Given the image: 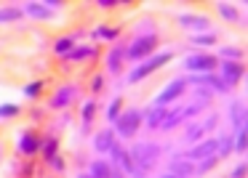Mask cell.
I'll return each mask as SVG.
<instances>
[{
    "label": "cell",
    "instance_id": "cell-10",
    "mask_svg": "<svg viewBox=\"0 0 248 178\" xmlns=\"http://www.w3.org/2000/svg\"><path fill=\"white\" fill-rule=\"evenodd\" d=\"M91 178H109L107 165H104V162H93V167H91Z\"/></svg>",
    "mask_w": 248,
    "mask_h": 178
},
{
    "label": "cell",
    "instance_id": "cell-28",
    "mask_svg": "<svg viewBox=\"0 0 248 178\" xmlns=\"http://www.w3.org/2000/svg\"><path fill=\"white\" fill-rule=\"evenodd\" d=\"M219 146H221V151H224V154H227V151H230V149H232V141H230V138H224V141H221V144H219Z\"/></svg>",
    "mask_w": 248,
    "mask_h": 178
},
{
    "label": "cell",
    "instance_id": "cell-26",
    "mask_svg": "<svg viewBox=\"0 0 248 178\" xmlns=\"http://www.w3.org/2000/svg\"><path fill=\"white\" fill-rule=\"evenodd\" d=\"M224 56H230V59H240V51L237 48H224Z\"/></svg>",
    "mask_w": 248,
    "mask_h": 178
},
{
    "label": "cell",
    "instance_id": "cell-33",
    "mask_svg": "<svg viewBox=\"0 0 248 178\" xmlns=\"http://www.w3.org/2000/svg\"><path fill=\"white\" fill-rule=\"evenodd\" d=\"M83 178H91V176H83Z\"/></svg>",
    "mask_w": 248,
    "mask_h": 178
},
{
    "label": "cell",
    "instance_id": "cell-8",
    "mask_svg": "<svg viewBox=\"0 0 248 178\" xmlns=\"http://www.w3.org/2000/svg\"><path fill=\"white\" fill-rule=\"evenodd\" d=\"M112 154H115V162H118V165H123L125 170H134V162H131L128 151H123V149H118V146H112Z\"/></svg>",
    "mask_w": 248,
    "mask_h": 178
},
{
    "label": "cell",
    "instance_id": "cell-9",
    "mask_svg": "<svg viewBox=\"0 0 248 178\" xmlns=\"http://www.w3.org/2000/svg\"><path fill=\"white\" fill-rule=\"evenodd\" d=\"M27 14H32V16H38V19H51V11L46 6H40V3H30Z\"/></svg>",
    "mask_w": 248,
    "mask_h": 178
},
{
    "label": "cell",
    "instance_id": "cell-3",
    "mask_svg": "<svg viewBox=\"0 0 248 178\" xmlns=\"http://www.w3.org/2000/svg\"><path fill=\"white\" fill-rule=\"evenodd\" d=\"M168 59H171V54H160V56H155V59H150L147 64H141L139 69H136L134 75H131V82H136V80H141V77H147L150 72H155L157 67H163V64H166Z\"/></svg>",
    "mask_w": 248,
    "mask_h": 178
},
{
    "label": "cell",
    "instance_id": "cell-20",
    "mask_svg": "<svg viewBox=\"0 0 248 178\" xmlns=\"http://www.w3.org/2000/svg\"><path fill=\"white\" fill-rule=\"evenodd\" d=\"M120 54H123V51H118V48L109 54V69H118L120 67Z\"/></svg>",
    "mask_w": 248,
    "mask_h": 178
},
{
    "label": "cell",
    "instance_id": "cell-2",
    "mask_svg": "<svg viewBox=\"0 0 248 178\" xmlns=\"http://www.w3.org/2000/svg\"><path fill=\"white\" fill-rule=\"evenodd\" d=\"M155 45H157V38H155V35H147V38L136 40V43L131 45L128 56H131V59H144V56H150L152 51H155Z\"/></svg>",
    "mask_w": 248,
    "mask_h": 178
},
{
    "label": "cell",
    "instance_id": "cell-25",
    "mask_svg": "<svg viewBox=\"0 0 248 178\" xmlns=\"http://www.w3.org/2000/svg\"><path fill=\"white\" fill-rule=\"evenodd\" d=\"M118 109H120V101H112V107H109V120H118Z\"/></svg>",
    "mask_w": 248,
    "mask_h": 178
},
{
    "label": "cell",
    "instance_id": "cell-15",
    "mask_svg": "<svg viewBox=\"0 0 248 178\" xmlns=\"http://www.w3.org/2000/svg\"><path fill=\"white\" fill-rule=\"evenodd\" d=\"M91 54H93L91 48H72V51H70V54H67V56H70V59H88V56H91Z\"/></svg>",
    "mask_w": 248,
    "mask_h": 178
},
{
    "label": "cell",
    "instance_id": "cell-17",
    "mask_svg": "<svg viewBox=\"0 0 248 178\" xmlns=\"http://www.w3.org/2000/svg\"><path fill=\"white\" fill-rule=\"evenodd\" d=\"M115 35H118V29H112V27H99V29H96V38H107V40H112Z\"/></svg>",
    "mask_w": 248,
    "mask_h": 178
},
{
    "label": "cell",
    "instance_id": "cell-21",
    "mask_svg": "<svg viewBox=\"0 0 248 178\" xmlns=\"http://www.w3.org/2000/svg\"><path fill=\"white\" fill-rule=\"evenodd\" d=\"M24 93H27L30 98H35V96L40 93V82H32V85H27V88H24Z\"/></svg>",
    "mask_w": 248,
    "mask_h": 178
},
{
    "label": "cell",
    "instance_id": "cell-1",
    "mask_svg": "<svg viewBox=\"0 0 248 178\" xmlns=\"http://www.w3.org/2000/svg\"><path fill=\"white\" fill-rule=\"evenodd\" d=\"M139 123H141V114L131 109V112H125L123 117L118 120V133L125 136V138H131V136L136 133V128H139Z\"/></svg>",
    "mask_w": 248,
    "mask_h": 178
},
{
    "label": "cell",
    "instance_id": "cell-24",
    "mask_svg": "<svg viewBox=\"0 0 248 178\" xmlns=\"http://www.w3.org/2000/svg\"><path fill=\"white\" fill-rule=\"evenodd\" d=\"M93 109H96L93 104H86V109H83V120H91L93 117Z\"/></svg>",
    "mask_w": 248,
    "mask_h": 178
},
{
    "label": "cell",
    "instance_id": "cell-27",
    "mask_svg": "<svg viewBox=\"0 0 248 178\" xmlns=\"http://www.w3.org/2000/svg\"><path fill=\"white\" fill-rule=\"evenodd\" d=\"M176 170L179 173H192V167H189L187 162H184V165H182V162H176Z\"/></svg>",
    "mask_w": 248,
    "mask_h": 178
},
{
    "label": "cell",
    "instance_id": "cell-30",
    "mask_svg": "<svg viewBox=\"0 0 248 178\" xmlns=\"http://www.w3.org/2000/svg\"><path fill=\"white\" fill-rule=\"evenodd\" d=\"M243 173H246V165H240V167H237V170L232 173V178H243Z\"/></svg>",
    "mask_w": 248,
    "mask_h": 178
},
{
    "label": "cell",
    "instance_id": "cell-32",
    "mask_svg": "<svg viewBox=\"0 0 248 178\" xmlns=\"http://www.w3.org/2000/svg\"><path fill=\"white\" fill-rule=\"evenodd\" d=\"M166 178H179V176H166Z\"/></svg>",
    "mask_w": 248,
    "mask_h": 178
},
{
    "label": "cell",
    "instance_id": "cell-11",
    "mask_svg": "<svg viewBox=\"0 0 248 178\" xmlns=\"http://www.w3.org/2000/svg\"><path fill=\"white\" fill-rule=\"evenodd\" d=\"M22 149L27 151V154H35V151H38V141H35L32 136H24V138H22Z\"/></svg>",
    "mask_w": 248,
    "mask_h": 178
},
{
    "label": "cell",
    "instance_id": "cell-22",
    "mask_svg": "<svg viewBox=\"0 0 248 178\" xmlns=\"http://www.w3.org/2000/svg\"><path fill=\"white\" fill-rule=\"evenodd\" d=\"M19 109L11 107V104H6V107H0V117H6V114H16Z\"/></svg>",
    "mask_w": 248,
    "mask_h": 178
},
{
    "label": "cell",
    "instance_id": "cell-29",
    "mask_svg": "<svg viewBox=\"0 0 248 178\" xmlns=\"http://www.w3.org/2000/svg\"><path fill=\"white\" fill-rule=\"evenodd\" d=\"M237 149H246V133L240 130V136H237Z\"/></svg>",
    "mask_w": 248,
    "mask_h": 178
},
{
    "label": "cell",
    "instance_id": "cell-5",
    "mask_svg": "<svg viewBox=\"0 0 248 178\" xmlns=\"http://www.w3.org/2000/svg\"><path fill=\"white\" fill-rule=\"evenodd\" d=\"M216 59L214 56H195V59H187V69H214Z\"/></svg>",
    "mask_w": 248,
    "mask_h": 178
},
{
    "label": "cell",
    "instance_id": "cell-14",
    "mask_svg": "<svg viewBox=\"0 0 248 178\" xmlns=\"http://www.w3.org/2000/svg\"><path fill=\"white\" fill-rule=\"evenodd\" d=\"M22 16V11H16V8H3L0 11V22H11V19H19Z\"/></svg>",
    "mask_w": 248,
    "mask_h": 178
},
{
    "label": "cell",
    "instance_id": "cell-31",
    "mask_svg": "<svg viewBox=\"0 0 248 178\" xmlns=\"http://www.w3.org/2000/svg\"><path fill=\"white\" fill-rule=\"evenodd\" d=\"M102 85H104V80H102V77H96V80H93V91H102Z\"/></svg>",
    "mask_w": 248,
    "mask_h": 178
},
{
    "label": "cell",
    "instance_id": "cell-13",
    "mask_svg": "<svg viewBox=\"0 0 248 178\" xmlns=\"http://www.w3.org/2000/svg\"><path fill=\"white\" fill-rule=\"evenodd\" d=\"M182 24H187V27H208V19H195V16H182Z\"/></svg>",
    "mask_w": 248,
    "mask_h": 178
},
{
    "label": "cell",
    "instance_id": "cell-18",
    "mask_svg": "<svg viewBox=\"0 0 248 178\" xmlns=\"http://www.w3.org/2000/svg\"><path fill=\"white\" fill-rule=\"evenodd\" d=\"M219 11H221V16H224V19H237L235 6H227V3H221V6H219Z\"/></svg>",
    "mask_w": 248,
    "mask_h": 178
},
{
    "label": "cell",
    "instance_id": "cell-23",
    "mask_svg": "<svg viewBox=\"0 0 248 178\" xmlns=\"http://www.w3.org/2000/svg\"><path fill=\"white\" fill-rule=\"evenodd\" d=\"M195 43H200V45H211V43H214V35H200V38H195Z\"/></svg>",
    "mask_w": 248,
    "mask_h": 178
},
{
    "label": "cell",
    "instance_id": "cell-16",
    "mask_svg": "<svg viewBox=\"0 0 248 178\" xmlns=\"http://www.w3.org/2000/svg\"><path fill=\"white\" fill-rule=\"evenodd\" d=\"M70 96H72V88H64V91L59 93V98H54V107H64V104L70 101Z\"/></svg>",
    "mask_w": 248,
    "mask_h": 178
},
{
    "label": "cell",
    "instance_id": "cell-12",
    "mask_svg": "<svg viewBox=\"0 0 248 178\" xmlns=\"http://www.w3.org/2000/svg\"><path fill=\"white\" fill-rule=\"evenodd\" d=\"M109 146H112V133H102L96 138V149L104 151V149H109Z\"/></svg>",
    "mask_w": 248,
    "mask_h": 178
},
{
    "label": "cell",
    "instance_id": "cell-6",
    "mask_svg": "<svg viewBox=\"0 0 248 178\" xmlns=\"http://www.w3.org/2000/svg\"><path fill=\"white\" fill-rule=\"evenodd\" d=\"M216 146H219V141H216V138H208L205 144L195 146L189 154H192V157H208V160H211V157H214V151H216Z\"/></svg>",
    "mask_w": 248,
    "mask_h": 178
},
{
    "label": "cell",
    "instance_id": "cell-4",
    "mask_svg": "<svg viewBox=\"0 0 248 178\" xmlns=\"http://www.w3.org/2000/svg\"><path fill=\"white\" fill-rule=\"evenodd\" d=\"M184 91V80H173L171 85L166 88V91L160 93V96H157V107H163V104H168V101H173V98L179 96V93Z\"/></svg>",
    "mask_w": 248,
    "mask_h": 178
},
{
    "label": "cell",
    "instance_id": "cell-7",
    "mask_svg": "<svg viewBox=\"0 0 248 178\" xmlns=\"http://www.w3.org/2000/svg\"><path fill=\"white\" fill-rule=\"evenodd\" d=\"M243 75V64H235V61H224V80L227 82H237Z\"/></svg>",
    "mask_w": 248,
    "mask_h": 178
},
{
    "label": "cell",
    "instance_id": "cell-19",
    "mask_svg": "<svg viewBox=\"0 0 248 178\" xmlns=\"http://www.w3.org/2000/svg\"><path fill=\"white\" fill-rule=\"evenodd\" d=\"M72 48V40L64 38V40H56V54H67V51Z\"/></svg>",
    "mask_w": 248,
    "mask_h": 178
}]
</instances>
